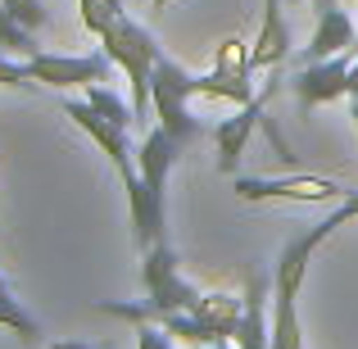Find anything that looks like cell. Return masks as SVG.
<instances>
[{"mask_svg": "<svg viewBox=\"0 0 358 349\" xmlns=\"http://www.w3.org/2000/svg\"><path fill=\"white\" fill-rule=\"evenodd\" d=\"M141 281H145V299L136 304H114V299H100V313H114V318H127V322H155L159 313H191L200 304V290L191 281H182L177 272V254L168 241L150 245L141 254Z\"/></svg>", "mask_w": 358, "mask_h": 349, "instance_id": "obj_1", "label": "cell"}, {"mask_svg": "<svg viewBox=\"0 0 358 349\" xmlns=\"http://www.w3.org/2000/svg\"><path fill=\"white\" fill-rule=\"evenodd\" d=\"M100 45H105L109 64H118V69L127 73L131 109H136L141 122H145V114H155V100H150V91H155V64L164 59L159 41H155V36H150L141 23H131L127 14H118L114 23L100 32Z\"/></svg>", "mask_w": 358, "mask_h": 349, "instance_id": "obj_2", "label": "cell"}, {"mask_svg": "<svg viewBox=\"0 0 358 349\" xmlns=\"http://www.w3.org/2000/svg\"><path fill=\"white\" fill-rule=\"evenodd\" d=\"M150 100H155L159 127H164L177 145H186V141L200 136V118H195L191 96H186V69H177L168 55L155 64V91H150Z\"/></svg>", "mask_w": 358, "mask_h": 349, "instance_id": "obj_3", "label": "cell"}, {"mask_svg": "<svg viewBox=\"0 0 358 349\" xmlns=\"http://www.w3.org/2000/svg\"><path fill=\"white\" fill-rule=\"evenodd\" d=\"M231 191L245 204H263V200H295V204H331L345 200V186L331 177H236Z\"/></svg>", "mask_w": 358, "mask_h": 349, "instance_id": "obj_4", "label": "cell"}, {"mask_svg": "<svg viewBox=\"0 0 358 349\" xmlns=\"http://www.w3.org/2000/svg\"><path fill=\"white\" fill-rule=\"evenodd\" d=\"M290 91L299 100V118H308L313 109L331 105V100L350 96V50L331 55V59H313L290 78Z\"/></svg>", "mask_w": 358, "mask_h": 349, "instance_id": "obj_5", "label": "cell"}, {"mask_svg": "<svg viewBox=\"0 0 358 349\" xmlns=\"http://www.w3.org/2000/svg\"><path fill=\"white\" fill-rule=\"evenodd\" d=\"M64 114L78 122V127L87 131L100 150H105L109 164L118 168L122 182H131V177H136V150H131V141H127V127H118L114 118H105L96 105H91V100H64Z\"/></svg>", "mask_w": 358, "mask_h": 349, "instance_id": "obj_6", "label": "cell"}, {"mask_svg": "<svg viewBox=\"0 0 358 349\" xmlns=\"http://www.w3.org/2000/svg\"><path fill=\"white\" fill-rule=\"evenodd\" d=\"M27 73H32L36 87H55V91H69V87H91V82H105L109 78V55H32L27 59Z\"/></svg>", "mask_w": 358, "mask_h": 349, "instance_id": "obj_7", "label": "cell"}, {"mask_svg": "<svg viewBox=\"0 0 358 349\" xmlns=\"http://www.w3.org/2000/svg\"><path fill=\"white\" fill-rule=\"evenodd\" d=\"M177 150H182V145H177L164 127L145 131V136H141V145H136V173H141V182H145L150 213H155L159 222H164V182H168V168H173Z\"/></svg>", "mask_w": 358, "mask_h": 349, "instance_id": "obj_8", "label": "cell"}, {"mask_svg": "<svg viewBox=\"0 0 358 349\" xmlns=\"http://www.w3.org/2000/svg\"><path fill=\"white\" fill-rule=\"evenodd\" d=\"M259 122H263V96L250 100V105H241L236 118H222L218 127H213V145H218V173H222V177H236L241 155H245V145H250V136H254V127H259Z\"/></svg>", "mask_w": 358, "mask_h": 349, "instance_id": "obj_9", "label": "cell"}, {"mask_svg": "<svg viewBox=\"0 0 358 349\" xmlns=\"http://www.w3.org/2000/svg\"><path fill=\"white\" fill-rule=\"evenodd\" d=\"M358 50V32H354V18L345 14L341 5H331L327 14H317V32L308 36V45L299 50V59L313 64V59H331V55Z\"/></svg>", "mask_w": 358, "mask_h": 349, "instance_id": "obj_10", "label": "cell"}, {"mask_svg": "<svg viewBox=\"0 0 358 349\" xmlns=\"http://www.w3.org/2000/svg\"><path fill=\"white\" fill-rule=\"evenodd\" d=\"M281 5L286 0H268V9H263V27L250 45V69H277L290 55V27L281 18Z\"/></svg>", "mask_w": 358, "mask_h": 349, "instance_id": "obj_11", "label": "cell"}, {"mask_svg": "<svg viewBox=\"0 0 358 349\" xmlns=\"http://www.w3.org/2000/svg\"><path fill=\"white\" fill-rule=\"evenodd\" d=\"M186 96H191V100H231V105H250V100H259V96H254L250 73H222V69L204 73V78H191V73H186Z\"/></svg>", "mask_w": 358, "mask_h": 349, "instance_id": "obj_12", "label": "cell"}, {"mask_svg": "<svg viewBox=\"0 0 358 349\" xmlns=\"http://www.w3.org/2000/svg\"><path fill=\"white\" fill-rule=\"evenodd\" d=\"M241 313H245V295L236 299V295H222V290L200 295V304H195V318H200V322H209L218 341H231V336H236Z\"/></svg>", "mask_w": 358, "mask_h": 349, "instance_id": "obj_13", "label": "cell"}, {"mask_svg": "<svg viewBox=\"0 0 358 349\" xmlns=\"http://www.w3.org/2000/svg\"><path fill=\"white\" fill-rule=\"evenodd\" d=\"M0 50L14 55V59H32V55H41V45H36V32L27 23H18L14 14L5 9V0H0Z\"/></svg>", "mask_w": 358, "mask_h": 349, "instance_id": "obj_14", "label": "cell"}, {"mask_svg": "<svg viewBox=\"0 0 358 349\" xmlns=\"http://www.w3.org/2000/svg\"><path fill=\"white\" fill-rule=\"evenodd\" d=\"M87 100H91V105H96L105 118H114L118 127H131V122H136V109H131V100H118L114 91L100 87V82H91V87H87Z\"/></svg>", "mask_w": 358, "mask_h": 349, "instance_id": "obj_15", "label": "cell"}, {"mask_svg": "<svg viewBox=\"0 0 358 349\" xmlns=\"http://www.w3.org/2000/svg\"><path fill=\"white\" fill-rule=\"evenodd\" d=\"M0 327H5V332H14L18 341H27V345H32L36 336H41V327H36V318L27 313V308L18 304V299H0Z\"/></svg>", "mask_w": 358, "mask_h": 349, "instance_id": "obj_16", "label": "cell"}, {"mask_svg": "<svg viewBox=\"0 0 358 349\" xmlns=\"http://www.w3.org/2000/svg\"><path fill=\"white\" fill-rule=\"evenodd\" d=\"M213 69H222V73H254L250 69V41L227 36V41L218 45V55H213Z\"/></svg>", "mask_w": 358, "mask_h": 349, "instance_id": "obj_17", "label": "cell"}, {"mask_svg": "<svg viewBox=\"0 0 358 349\" xmlns=\"http://www.w3.org/2000/svg\"><path fill=\"white\" fill-rule=\"evenodd\" d=\"M5 9L18 18V23H27L32 32H41V27L50 23V14H45V5H41V0H5Z\"/></svg>", "mask_w": 358, "mask_h": 349, "instance_id": "obj_18", "label": "cell"}, {"mask_svg": "<svg viewBox=\"0 0 358 349\" xmlns=\"http://www.w3.org/2000/svg\"><path fill=\"white\" fill-rule=\"evenodd\" d=\"M0 87H18V91H27V87H36V82H32V73H27V64H18L14 55L0 50Z\"/></svg>", "mask_w": 358, "mask_h": 349, "instance_id": "obj_19", "label": "cell"}, {"mask_svg": "<svg viewBox=\"0 0 358 349\" xmlns=\"http://www.w3.org/2000/svg\"><path fill=\"white\" fill-rule=\"evenodd\" d=\"M78 14H82V27H87V32H96V36L114 23V14L105 9V0H78Z\"/></svg>", "mask_w": 358, "mask_h": 349, "instance_id": "obj_20", "label": "cell"}, {"mask_svg": "<svg viewBox=\"0 0 358 349\" xmlns=\"http://www.w3.org/2000/svg\"><path fill=\"white\" fill-rule=\"evenodd\" d=\"M136 349H173V336H168L159 322H141V332H136Z\"/></svg>", "mask_w": 358, "mask_h": 349, "instance_id": "obj_21", "label": "cell"}, {"mask_svg": "<svg viewBox=\"0 0 358 349\" xmlns=\"http://www.w3.org/2000/svg\"><path fill=\"white\" fill-rule=\"evenodd\" d=\"M358 96V59H350V100Z\"/></svg>", "mask_w": 358, "mask_h": 349, "instance_id": "obj_22", "label": "cell"}, {"mask_svg": "<svg viewBox=\"0 0 358 349\" xmlns=\"http://www.w3.org/2000/svg\"><path fill=\"white\" fill-rule=\"evenodd\" d=\"M308 5H313L317 14H327V9H331V5H341V0H308Z\"/></svg>", "mask_w": 358, "mask_h": 349, "instance_id": "obj_23", "label": "cell"}, {"mask_svg": "<svg viewBox=\"0 0 358 349\" xmlns=\"http://www.w3.org/2000/svg\"><path fill=\"white\" fill-rule=\"evenodd\" d=\"M50 349H91V345H82V341H59V345H50Z\"/></svg>", "mask_w": 358, "mask_h": 349, "instance_id": "obj_24", "label": "cell"}, {"mask_svg": "<svg viewBox=\"0 0 358 349\" xmlns=\"http://www.w3.org/2000/svg\"><path fill=\"white\" fill-rule=\"evenodd\" d=\"M195 349H236L231 341H213V345H195Z\"/></svg>", "mask_w": 358, "mask_h": 349, "instance_id": "obj_25", "label": "cell"}, {"mask_svg": "<svg viewBox=\"0 0 358 349\" xmlns=\"http://www.w3.org/2000/svg\"><path fill=\"white\" fill-rule=\"evenodd\" d=\"M105 9H109V14L118 18V14H122V0H105Z\"/></svg>", "mask_w": 358, "mask_h": 349, "instance_id": "obj_26", "label": "cell"}, {"mask_svg": "<svg viewBox=\"0 0 358 349\" xmlns=\"http://www.w3.org/2000/svg\"><path fill=\"white\" fill-rule=\"evenodd\" d=\"M168 5H173V0H150V9H155V14H159V9H168Z\"/></svg>", "mask_w": 358, "mask_h": 349, "instance_id": "obj_27", "label": "cell"}, {"mask_svg": "<svg viewBox=\"0 0 358 349\" xmlns=\"http://www.w3.org/2000/svg\"><path fill=\"white\" fill-rule=\"evenodd\" d=\"M350 118H354V127H358V96L350 100Z\"/></svg>", "mask_w": 358, "mask_h": 349, "instance_id": "obj_28", "label": "cell"}, {"mask_svg": "<svg viewBox=\"0 0 358 349\" xmlns=\"http://www.w3.org/2000/svg\"><path fill=\"white\" fill-rule=\"evenodd\" d=\"M0 299H14V295H9V286H5V277H0Z\"/></svg>", "mask_w": 358, "mask_h": 349, "instance_id": "obj_29", "label": "cell"}, {"mask_svg": "<svg viewBox=\"0 0 358 349\" xmlns=\"http://www.w3.org/2000/svg\"><path fill=\"white\" fill-rule=\"evenodd\" d=\"M341 5H358V0H341Z\"/></svg>", "mask_w": 358, "mask_h": 349, "instance_id": "obj_30", "label": "cell"}]
</instances>
